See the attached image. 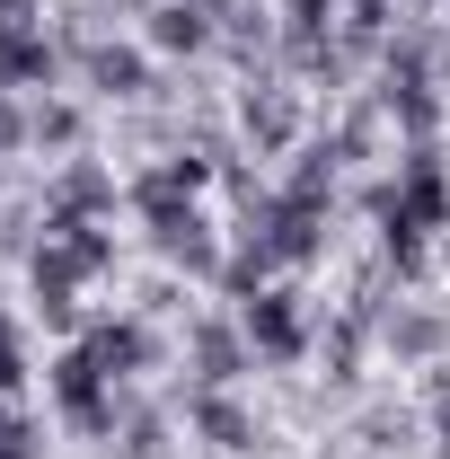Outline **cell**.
<instances>
[{
	"label": "cell",
	"mask_w": 450,
	"mask_h": 459,
	"mask_svg": "<svg viewBox=\"0 0 450 459\" xmlns=\"http://www.w3.org/2000/svg\"><path fill=\"white\" fill-rule=\"evenodd\" d=\"M0 389H18V344H9V318H0Z\"/></svg>",
	"instance_id": "obj_9"
},
{
	"label": "cell",
	"mask_w": 450,
	"mask_h": 459,
	"mask_svg": "<svg viewBox=\"0 0 450 459\" xmlns=\"http://www.w3.org/2000/svg\"><path fill=\"white\" fill-rule=\"evenodd\" d=\"M238 327H247V353L256 362H300L309 353V300L291 283H265L238 300Z\"/></svg>",
	"instance_id": "obj_1"
},
{
	"label": "cell",
	"mask_w": 450,
	"mask_h": 459,
	"mask_svg": "<svg viewBox=\"0 0 450 459\" xmlns=\"http://www.w3.org/2000/svg\"><path fill=\"white\" fill-rule=\"evenodd\" d=\"M186 424H195L212 451H229V459H238V451H256V415L229 398V389H186Z\"/></svg>",
	"instance_id": "obj_3"
},
{
	"label": "cell",
	"mask_w": 450,
	"mask_h": 459,
	"mask_svg": "<svg viewBox=\"0 0 450 459\" xmlns=\"http://www.w3.org/2000/svg\"><path fill=\"white\" fill-rule=\"evenodd\" d=\"M238 371H256L238 318H195V389H229Z\"/></svg>",
	"instance_id": "obj_2"
},
{
	"label": "cell",
	"mask_w": 450,
	"mask_h": 459,
	"mask_svg": "<svg viewBox=\"0 0 450 459\" xmlns=\"http://www.w3.org/2000/svg\"><path fill=\"white\" fill-rule=\"evenodd\" d=\"M151 238H160V256L169 265H186V274H221V247H212V221L186 204V212H160L151 221Z\"/></svg>",
	"instance_id": "obj_4"
},
{
	"label": "cell",
	"mask_w": 450,
	"mask_h": 459,
	"mask_svg": "<svg viewBox=\"0 0 450 459\" xmlns=\"http://www.w3.org/2000/svg\"><path fill=\"white\" fill-rule=\"evenodd\" d=\"M89 89H98V98H142V89H151V62L124 54V45H98V54H89Z\"/></svg>",
	"instance_id": "obj_6"
},
{
	"label": "cell",
	"mask_w": 450,
	"mask_h": 459,
	"mask_svg": "<svg viewBox=\"0 0 450 459\" xmlns=\"http://www.w3.org/2000/svg\"><path fill=\"white\" fill-rule=\"evenodd\" d=\"M442 336H450V327L433 318V309H397V318H389V353H397V362H424V353H442Z\"/></svg>",
	"instance_id": "obj_7"
},
{
	"label": "cell",
	"mask_w": 450,
	"mask_h": 459,
	"mask_svg": "<svg viewBox=\"0 0 450 459\" xmlns=\"http://www.w3.org/2000/svg\"><path fill=\"white\" fill-rule=\"evenodd\" d=\"M151 45L160 54H203L212 45V0H160L151 9Z\"/></svg>",
	"instance_id": "obj_5"
},
{
	"label": "cell",
	"mask_w": 450,
	"mask_h": 459,
	"mask_svg": "<svg viewBox=\"0 0 450 459\" xmlns=\"http://www.w3.org/2000/svg\"><path fill=\"white\" fill-rule=\"evenodd\" d=\"M71 142H80V107L36 98V151H71Z\"/></svg>",
	"instance_id": "obj_8"
}]
</instances>
